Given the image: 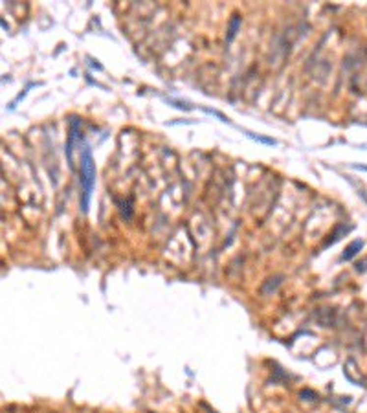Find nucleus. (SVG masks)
Wrapping results in <instances>:
<instances>
[{
    "instance_id": "nucleus-4",
    "label": "nucleus",
    "mask_w": 367,
    "mask_h": 413,
    "mask_svg": "<svg viewBox=\"0 0 367 413\" xmlns=\"http://www.w3.org/2000/svg\"><path fill=\"white\" fill-rule=\"evenodd\" d=\"M360 246H362L360 241H356V243H353V245L349 246V250H347V253H345V255H343V259H351V257H353L354 253H356V252H354V250H356V248H360Z\"/></svg>"
},
{
    "instance_id": "nucleus-2",
    "label": "nucleus",
    "mask_w": 367,
    "mask_h": 413,
    "mask_svg": "<svg viewBox=\"0 0 367 413\" xmlns=\"http://www.w3.org/2000/svg\"><path fill=\"white\" fill-rule=\"evenodd\" d=\"M77 127H79V121L76 118L70 119V134H68V141H66V149H64L70 164H72V147H74V141L77 138Z\"/></svg>"
},
{
    "instance_id": "nucleus-1",
    "label": "nucleus",
    "mask_w": 367,
    "mask_h": 413,
    "mask_svg": "<svg viewBox=\"0 0 367 413\" xmlns=\"http://www.w3.org/2000/svg\"><path fill=\"white\" fill-rule=\"evenodd\" d=\"M79 182H81V208L86 213L88 211V206H90V196H92V189H94V184H96V164H94V158H92V153L88 147L83 149V154H81V171H79Z\"/></svg>"
},
{
    "instance_id": "nucleus-3",
    "label": "nucleus",
    "mask_w": 367,
    "mask_h": 413,
    "mask_svg": "<svg viewBox=\"0 0 367 413\" xmlns=\"http://www.w3.org/2000/svg\"><path fill=\"white\" fill-rule=\"evenodd\" d=\"M241 26V17L239 15H233L231 21H229V28H228V35H226V41H233V37L237 35V29Z\"/></svg>"
}]
</instances>
